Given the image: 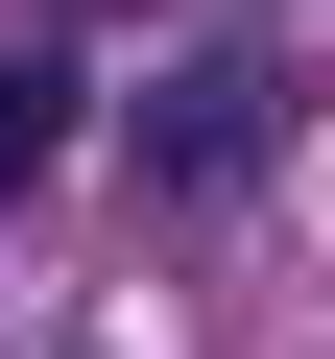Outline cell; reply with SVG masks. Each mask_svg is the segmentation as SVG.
Wrapping results in <instances>:
<instances>
[{
	"label": "cell",
	"instance_id": "6da1fadb",
	"mask_svg": "<svg viewBox=\"0 0 335 359\" xmlns=\"http://www.w3.org/2000/svg\"><path fill=\"white\" fill-rule=\"evenodd\" d=\"M264 144H287V72H264V48H192V72L120 96V168H144V192H240Z\"/></svg>",
	"mask_w": 335,
	"mask_h": 359
},
{
	"label": "cell",
	"instance_id": "7a4b0ae2",
	"mask_svg": "<svg viewBox=\"0 0 335 359\" xmlns=\"http://www.w3.org/2000/svg\"><path fill=\"white\" fill-rule=\"evenodd\" d=\"M48 168H72V48H0V216H48Z\"/></svg>",
	"mask_w": 335,
	"mask_h": 359
}]
</instances>
